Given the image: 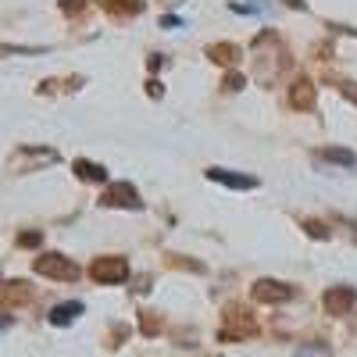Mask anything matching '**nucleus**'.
I'll return each mask as SVG.
<instances>
[{
  "instance_id": "1",
  "label": "nucleus",
  "mask_w": 357,
  "mask_h": 357,
  "mask_svg": "<svg viewBox=\"0 0 357 357\" xmlns=\"http://www.w3.org/2000/svg\"><path fill=\"white\" fill-rule=\"evenodd\" d=\"M89 279L100 282V286L126 282V279H129V261L118 257V254H104V257H97L93 264H89Z\"/></svg>"
},
{
  "instance_id": "2",
  "label": "nucleus",
  "mask_w": 357,
  "mask_h": 357,
  "mask_svg": "<svg viewBox=\"0 0 357 357\" xmlns=\"http://www.w3.org/2000/svg\"><path fill=\"white\" fill-rule=\"evenodd\" d=\"M33 268H36V275L57 279V282H75L79 279V264L65 254H43V257L33 261Z\"/></svg>"
},
{
  "instance_id": "3",
  "label": "nucleus",
  "mask_w": 357,
  "mask_h": 357,
  "mask_svg": "<svg viewBox=\"0 0 357 357\" xmlns=\"http://www.w3.org/2000/svg\"><path fill=\"white\" fill-rule=\"evenodd\" d=\"M257 333V318L250 314V311H243V307H229V314H225V329H222V340H247V336H254Z\"/></svg>"
},
{
  "instance_id": "4",
  "label": "nucleus",
  "mask_w": 357,
  "mask_h": 357,
  "mask_svg": "<svg viewBox=\"0 0 357 357\" xmlns=\"http://www.w3.org/2000/svg\"><path fill=\"white\" fill-rule=\"evenodd\" d=\"M100 204H104V207H126V211H143V200H139V193H136L132 183H114V186H107L104 197H100Z\"/></svg>"
},
{
  "instance_id": "5",
  "label": "nucleus",
  "mask_w": 357,
  "mask_h": 357,
  "mask_svg": "<svg viewBox=\"0 0 357 357\" xmlns=\"http://www.w3.org/2000/svg\"><path fill=\"white\" fill-rule=\"evenodd\" d=\"M354 301H357V293H354V286H347V282H340V286H329V289L321 293V307L329 311V314H336V318L350 314Z\"/></svg>"
},
{
  "instance_id": "6",
  "label": "nucleus",
  "mask_w": 357,
  "mask_h": 357,
  "mask_svg": "<svg viewBox=\"0 0 357 357\" xmlns=\"http://www.w3.org/2000/svg\"><path fill=\"white\" fill-rule=\"evenodd\" d=\"M293 296H296V289L279 282V279H257L254 282V301H261V304H286Z\"/></svg>"
},
{
  "instance_id": "7",
  "label": "nucleus",
  "mask_w": 357,
  "mask_h": 357,
  "mask_svg": "<svg viewBox=\"0 0 357 357\" xmlns=\"http://www.w3.org/2000/svg\"><path fill=\"white\" fill-rule=\"evenodd\" d=\"M207 178H211V183H222V186H229V190H257V178H254V175L225 172V168H207Z\"/></svg>"
},
{
  "instance_id": "8",
  "label": "nucleus",
  "mask_w": 357,
  "mask_h": 357,
  "mask_svg": "<svg viewBox=\"0 0 357 357\" xmlns=\"http://www.w3.org/2000/svg\"><path fill=\"white\" fill-rule=\"evenodd\" d=\"M289 104H293V111H311L314 107V82L311 79H296L293 86H289Z\"/></svg>"
},
{
  "instance_id": "9",
  "label": "nucleus",
  "mask_w": 357,
  "mask_h": 357,
  "mask_svg": "<svg viewBox=\"0 0 357 357\" xmlns=\"http://www.w3.org/2000/svg\"><path fill=\"white\" fill-rule=\"evenodd\" d=\"M29 301H33V286H29V282L0 286V307H15V304H29Z\"/></svg>"
},
{
  "instance_id": "10",
  "label": "nucleus",
  "mask_w": 357,
  "mask_h": 357,
  "mask_svg": "<svg viewBox=\"0 0 357 357\" xmlns=\"http://www.w3.org/2000/svg\"><path fill=\"white\" fill-rule=\"evenodd\" d=\"M72 168H75V175L82 178V183H107V168H104V165H97V161L79 158Z\"/></svg>"
},
{
  "instance_id": "11",
  "label": "nucleus",
  "mask_w": 357,
  "mask_h": 357,
  "mask_svg": "<svg viewBox=\"0 0 357 357\" xmlns=\"http://www.w3.org/2000/svg\"><path fill=\"white\" fill-rule=\"evenodd\" d=\"M82 314V304L79 301H68V304H57L50 311V325H72L75 318Z\"/></svg>"
},
{
  "instance_id": "12",
  "label": "nucleus",
  "mask_w": 357,
  "mask_h": 357,
  "mask_svg": "<svg viewBox=\"0 0 357 357\" xmlns=\"http://www.w3.org/2000/svg\"><path fill=\"white\" fill-rule=\"evenodd\" d=\"M318 158L321 161H333V165H343V168H354L357 165V154L354 151H343V146H321Z\"/></svg>"
},
{
  "instance_id": "13",
  "label": "nucleus",
  "mask_w": 357,
  "mask_h": 357,
  "mask_svg": "<svg viewBox=\"0 0 357 357\" xmlns=\"http://www.w3.org/2000/svg\"><path fill=\"white\" fill-rule=\"evenodd\" d=\"M207 57H211L215 65H232L236 57H240V47L236 43H211L207 47Z\"/></svg>"
},
{
  "instance_id": "14",
  "label": "nucleus",
  "mask_w": 357,
  "mask_h": 357,
  "mask_svg": "<svg viewBox=\"0 0 357 357\" xmlns=\"http://www.w3.org/2000/svg\"><path fill=\"white\" fill-rule=\"evenodd\" d=\"M104 8L111 15H122V18H132L143 11V0H104Z\"/></svg>"
},
{
  "instance_id": "15",
  "label": "nucleus",
  "mask_w": 357,
  "mask_h": 357,
  "mask_svg": "<svg viewBox=\"0 0 357 357\" xmlns=\"http://www.w3.org/2000/svg\"><path fill=\"white\" fill-rule=\"evenodd\" d=\"M293 357H333V350L325 347V343H304V347L296 350Z\"/></svg>"
},
{
  "instance_id": "16",
  "label": "nucleus",
  "mask_w": 357,
  "mask_h": 357,
  "mask_svg": "<svg viewBox=\"0 0 357 357\" xmlns=\"http://www.w3.org/2000/svg\"><path fill=\"white\" fill-rule=\"evenodd\" d=\"M139 329H143V336H158V333H161V318H158V314H151V311H143Z\"/></svg>"
},
{
  "instance_id": "17",
  "label": "nucleus",
  "mask_w": 357,
  "mask_h": 357,
  "mask_svg": "<svg viewBox=\"0 0 357 357\" xmlns=\"http://www.w3.org/2000/svg\"><path fill=\"white\" fill-rule=\"evenodd\" d=\"M40 243H43L40 232H22V236H18V247H40Z\"/></svg>"
},
{
  "instance_id": "18",
  "label": "nucleus",
  "mask_w": 357,
  "mask_h": 357,
  "mask_svg": "<svg viewBox=\"0 0 357 357\" xmlns=\"http://www.w3.org/2000/svg\"><path fill=\"white\" fill-rule=\"evenodd\" d=\"M61 11L65 15H79V11H86V0H61Z\"/></svg>"
},
{
  "instance_id": "19",
  "label": "nucleus",
  "mask_w": 357,
  "mask_h": 357,
  "mask_svg": "<svg viewBox=\"0 0 357 357\" xmlns=\"http://www.w3.org/2000/svg\"><path fill=\"white\" fill-rule=\"evenodd\" d=\"M304 225H307V236H314V240H318V236H321V240L329 236V229H325L321 222H304Z\"/></svg>"
},
{
  "instance_id": "20",
  "label": "nucleus",
  "mask_w": 357,
  "mask_h": 357,
  "mask_svg": "<svg viewBox=\"0 0 357 357\" xmlns=\"http://www.w3.org/2000/svg\"><path fill=\"white\" fill-rule=\"evenodd\" d=\"M243 82H247V79H243L240 72H236V75H225V89H229V93H232V89H243Z\"/></svg>"
},
{
  "instance_id": "21",
  "label": "nucleus",
  "mask_w": 357,
  "mask_h": 357,
  "mask_svg": "<svg viewBox=\"0 0 357 357\" xmlns=\"http://www.w3.org/2000/svg\"><path fill=\"white\" fill-rule=\"evenodd\" d=\"M146 93H151L154 100H161V97H165V86H161L158 79H151V82H146Z\"/></svg>"
},
{
  "instance_id": "22",
  "label": "nucleus",
  "mask_w": 357,
  "mask_h": 357,
  "mask_svg": "<svg viewBox=\"0 0 357 357\" xmlns=\"http://www.w3.org/2000/svg\"><path fill=\"white\" fill-rule=\"evenodd\" d=\"M343 97L357 104V82H343Z\"/></svg>"
},
{
  "instance_id": "23",
  "label": "nucleus",
  "mask_w": 357,
  "mask_h": 357,
  "mask_svg": "<svg viewBox=\"0 0 357 357\" xmlns=\"http://www.w3.org/2000/svg\"><path fill=\"white\" fill-rule=\"evenodd\" d=\"M161 25H165V29H175V25L183 29V18H175V15H165V18H161Z\"/></svg>"
},
{
  "instance_id": "24",
  "label": "nucleus",
  "mask_w": 357,
  "mask_h": 357,
  "mask_svg": "<svg viewBox=\"0 0 357 357\" xmlns=\"http://www.w3.org/2000/svg\"><path fill=\"white\" fill-rule=\"evenodd\" d=\"M286 4H289V8H296V11H304V8H307L304 0H286Z\"/></svg>"
},
{
  "instance_id": "25",
  "label": "nucleus",
  "mask_w": 357,
  "mask_h": 357,
  "mask_svg": "<svg viewBox=\"0 0 357 357\" xmlns=\"http://www.w3.org/2000/svg\"><path fill=\"white\" fill-rule=\"evenodd\" d=\"M8 325H11V318H0V329H8Z\"/></svg>"
}]
</instances>
